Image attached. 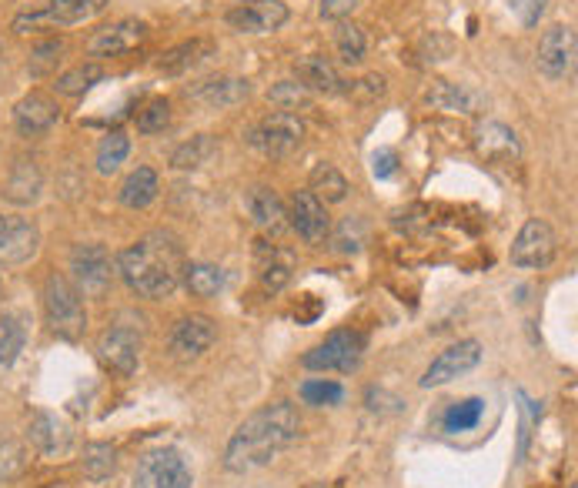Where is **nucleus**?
<instances>
[{
    "instance_id": "nucleus-1",
    "label": "nucleus",
    "mask_w": 578,
    "mask_h": 488,
    "mask_svg": "<svg viewBox=\"0 0 578 488\" xmlns=\"http://www.w3.org/2000/svg\"><path fill=\"white\" fill-rule=\"evenodd\" d=\"M301 435V418L295 405L278 402L268 405L261 412H254L248 422L238 425V432L231 435L228 448H224V468L234 475L254 472V468L274 462L284 448L295 445Z\"/></svg>"
},
{
    "instance_id": "nucleus-2",
    "label": "nucleus",
    "mask_w": 578,
    "mask_h": 488,
    "mask_svg": "<svg viewBox=\"0 0 578 488\" xmlns=\"http://www.w3.org/2000/svg\"><path fill=\"white\" fill-rule=\"evenodd\" d=\"M184 251L174 234L168 231H151L141 241L121 251L117 258V275L124 278V285L137 291L144 298H168L184 278Z\"/></svg>"
},
{
    "instance_id": "nucleus-3",
    "label": "nucleus",
    "mask_w": 578,
    "mask_h": 488,
    "mask_svg": "<svg viewBox=\"0 0 578 488\" xmlns=\"http://www.w3.org/2000/svg\"><path fill=\"white\" fill-rule=\"evenodd\" d=\"M44 311H47V325L57 338L77 341L87 328V311L81 301V291H77L64 275H51L44 281Z\"/></svg>"
},
{
    "instance_id": "nucleus-4",
    "label": "nucleus",
    "mask_w": 578,
    "mask_h": 488,
    "mask_svg": "<svg viewBox=\"0 0 578 488\" xmlns=\"http://www.w3.org/2000/svg\"><path fill=\"white\" fill-rule=\"evenodd\" d=\"M301 141H305V124L298 121V114L288 111H274L248 131L251 148H258L264 158L274 161L291 158L301 148Z\"/></svg>"
},
{
    "instance_id": "nucleus-5",
    "label": "nucleus",
    "mask_w": 578,
    "mask_h": 488,
    "mask_svg": "<svg viewBox=\"0 0 578 488\" xmlns=\"http://www.w3.org/2000/svg\"><path fill=\"white\" fill-rule=\"evenodd\" d=\"M104 11V0H47L37 11L17 14L14 31L31 34V31H54V27H71L91 21L94 14Z\"/></svg>"
},
{
    "instance_id": "nucleus-6",
    "label": "nucleus",
    "mask_w": 578,
    "mask_h": 488,
    "mask_svg": "<svg viewBox=\"0 0 578 488\" xmlns=\"http://www.w3.org/2000/svg\"><path fill=\"white\" fill-rule=\"evenodd\" d=\"M361 355H365V335L345 328L311 348L308 355L301 358V365L311 368V372H355L361 365Z\"/></svg>"
},
{
    "instance_id": "nucleus-7",
    "label": "nucleus",
    "mask_w": 578,
    "mask_h": 488,
    "mask_svg": "<svg viewBox=\"0 0 578 488\" xmlns=\"http://www.w3.org/2000/svg\"><path fill=\"white\" fill-rule=\"evenodd\" d=\"M194 475L178 448H154L134 468V488H191Z\"/></svg>"
},
{
    "instance_id": "nucleus-8",
    "label": "nucleus",
    "mask_w": 578,
    "mask_h": 488,
    "mask_svg": "<svg viewBox=\"0 0 578 488\" xmlns=\"http://www.w3.org/2000/svg\"><path fill=\"white\" fill-rule=\"evenodd\" d=\"M555 244L558 241H555L552 224L542 218H528L512 241V265L522 271H538V268L552 265Z\"/></svg>"
},
{
    "instance_id": "nucleus-9",
    "label": "nucleus",
    "mask_w": 578,
    "mask_h": 488,
    "mask_svg": "<svg viewBox=\"0 0 578 488\" xmlns=\"http://www.w3.org/2000/svg\"><path fill=\"white\" fill-rule=\"evenodd\" d=\"M71 275L74 288L87 298H101L111 288V255L104 244H77L71 251Z\"/></svg>"
},
{
    "instance_id": "nucleus-10",
    "label": "nucleus",
    "mask_w": 578,
    "mask_h": 488,
    "mask_svg": "<svg viewBox=\"0 0 578 488\" xmlns=\"http://www.w3.org/2000/svg\"><path fill=\"white\" fill-rule=\"evenodd\" d=\"M535 64L548 81H562V77L572 74V64H575V31L565 24H555L548 27L538 41V54H535Z\"/></svg>"
},
{
    "instance_id": "nucleus-11",
    "label": "nucleus",
    "mask_w": 578,
    "mask_h": 488,
    "mask_svg": "<svg viewBox=\"0 0 578 488\" xmlns=\"http://www.w3.org/2000/svg\"><path fill=\"white\" fill-rule=\"evenodd\" d=\"M478 361H482V345H478L475 338L458 341V345L445 348L442 355L425 368V375H421V388H438V385L455 382V378L472 372Z\"/></svg>"
},
{
    "instance_id": "nucleus-12",
    "label": "nucleus",
    "mask_w": 578,
    "mask_h": 488,
    "mask_svg": "<svg viewBox=\"0 0 578 488\" xmlns=\"http://www.w3.org/2000/svg\"><path fill=\"white\" fill-rule=\"evenodd\" d=\"M288 4L281 0H244L234 11H228V24L238 34H274L288 24Z\"/></svg>"
},
{
    "instance_id": "nucleus-13",
    "label": "nucleus",
    "mask_w": 578,
    "mask_h": 488,
    "mask_svg": "<svg viewBox=\"0 0 578 488\" xmlns=\"http://www.w3.org/2000/svg\"><path fill=\"white\" fill-rule=\"evenodd\" d=\"M41 231L34 221L17 218V214H0V261L7 265H24L37 255Z\"/></svg>"
},
{
    "instance_id": "nucleus-14",
    "label": "nucleus",
    "mask_w": 578,
    "mask_h": 488,
    "mask_svg": "<svg viewBox=\"0 0 578 488\" xmlns=\"http://www.w3.org/2000/svg\"><path fill=\"white\" fill-rule=\"evenodd\" d=\"M291 228H295L308 244H325L331 234V218L325 201H318L311 191H295L291 194V208H288Z\"/></svg>"
},
{
    "instance_id": "nucleus-15",
    "label": "nucleus",
    "mask_w": 578,
    "mask_h": 488,
    "mask_svg": "<svg viewBox=\"0 0 578 488\" xmlns=\"http://www.w3.org/2000/svg\"><path fill=\"white\" fill-rule=\"evenodd\" d=\"M97 355L111 372L117 375H134L137 358H141V335L134 328L114 325L97 338Z\"/></svg>"
},
{
    "instance_id": "nucleus-16",
    "label": "nucleus",
    "mask_w": 578,
    "mask_h": 488,
    "mask_svg": "<svg viewBox=\"0 0 578 488\" xmlns=\"http://www.w3.org/2000/svg\"><path fill=\"white\" fill-rule=\"evenodd\" d=\"M148 37L144 21H117L111 27H101L97 34L87 37V54L91 57H117L127 51H137Z\"/></svg>"
},
{
    "instance_id": "nucleus-17",
    "label": "nucleus",
    "mask_w": 578,
    "mask_h": 488,
    "mask_svg": "<svg viewBox=\"0 0 578 488\" xmlns=\"http://www.w3.org/2000/svg\"><path fill=\"white\" fill-rule=\"evenodd\" d=\"M57 121H61V107H57L54 97H47L41 91L21 97L14 107V124H17V131L27 134V138L47 134Z\"/></svg>"
},
{
    "instance_id": "nucleus-18",
    "label": "nucleus",
    "mask_w": 578,
    "mask_h": 488,
    "mask_svg": "<svg viewBox=\"0 0 578 488\" xmlns=\"http://www.w3.org/2000/svg\"><path fill=\"white\" fill-rule=\"evenodd\" d=\"M71 425L64 418H57L51 412H34L31 425H27V442L34 445V452H41L47 458L64 455L71 448Z\"/></svg>"
},
{
    "instance_id": "nucleus-19",
    "label": "nucleus",
    "mask_w": 578,
    "mask_h": 488,
    "mask_svg": "<svg viewBox=\"0 0 578 488\" xmlns=\"http://www.w3.org/2000/svg\"><path fill=\"white\" fill-rule=\"evenodd\" d=\"M214 321L208 315H188L181 318L171 331V351L178 358H198L214 345Z\"/></svg>"
},
{
    "instance_id": "nucleus-20",
    "label": "nucleus",
    "mask_w": 578,
    "mask_h": 488,
    "mask_svg": "<svg viewBox=\"0 0 578 488\" xmlns=\"http://www.w3.org/2000/svg\"><path fill=\"white\" fill-rule=\"evenodd\" d=\"M475 151L492 164H508V161H518L522 144H518V134L512 128H505V124H498V121H488L475 131Z\"/></svg>"
},
{
    "instance_id": "nucleus-21",
    "label": "nucleus",
    "mask_w": 578,
    "mask_h": 488,
    "mask_svg": "<svg viewBox=\"0 0 578 488\" xmlns=\"http://www.w3.org/2000/svg\"><path fill=\"white\" fill-rule=\"evenodd\" d=\"M295 77L311 94H345L348 91V81H341L338 67L331 64L328 57H318V54H308V57H301V61H295Z\"/></svg>"
},
{
    "instance_id": "nucleus-22",
    "label": "nucleus",
    "mask_w": 578,
    "mask_h": 488,
    "mask_svg": "<svg viewBox=\"0 0 578 488\" xmlns=\"http://www.w3.org/2000/svg\"><path fill=\"white\" fill-rule=\"evenodd\" d=\"M425 104L438 107L448 114H475L482 107V94L472 91L468 84H452V81H431L425 91Z\"/></svg>"
},
{
    "instance_id": "nucleus-23",
    "label": "nucleus",
    "mask_w": 578,
    "mask_h": 488,
    "mask_svg": "<svg viewBox=\"0 0 578 488\" xmlns=\"http://www.w3.org/2000/svg\"><path fill=\"white\" fill-rule=\"evenodd\" d=\"M251 94V84L244 77H208V81L194 84L191 97L208 107H234Z\"/></svg>"
},
{
    "instance_id": "nucleus-24",
    "label": "nucleus",
    "mask_w": 578,
    "mask_h": 488,
    "mask_svg": "<svg viewBox=\"0 0 578 488\" xmlns=\"http://www.w3.org/2000/svg\"><path fill=\"white\" fill-rule=\"evenodd\" d=\"M41 188H44V174L37 168V161L31 158H21L7 174V184H4V198L14 201V204H34L41 198Z\"/></svg>"
},
{
    "instance_id": "nucleus-25",
    "label": "nucleus",
    "mask_w": 578,
    "mask_h": 488,
    "mask_svg": "<svg viewBox=\"0 0 578 488\" xmlns=\"http://www.w3.org/2000/svg\"><path fill=\"white\" fill-rule=\"evenodd\" d=\"M158 191H161L158 171H154V168H137V171H131L124 178L121 191H117V198H121L124 208L141 211V208H148V204L158 201Z\"/></svg>"
},
{
    "instance_id": "nucleus-26",
    "label": "nucleus",
    "mask_w": 578,
    "mask_h": 488,
    "mask_svg": "<svg viewBox=\"0 0 578 488\" xmlns=\"http://www.w3.org/2000/svg\"><path fill=\"white\" fill-rule=\"evenodd\" d=\"M244 204H248V211H251V218H254L258 228H264V231H281L284 228L288 211H284L281 198L271 188H251L248 194H244Z\"/></svg>"
},
{
    "instance_id": "nucleus-27",
    "label": "nucleus",
    "mask_w": 578,
    "mask_h": 488,
    "mask_svg": "<svg viewBox=\"0 0 578 488\" xmlns=\"http://www.w3.org/2000/svg\"><path fill=\"white\" fill-rule=\"evenodd\" d=\"M214 44L204 41V37H194V41H184L178 47H171V51H164L158 57V71L161 74H184L191 71V67H198L204 57H211Z\"/></svg>"
},
{
    "instance_id": "nucleus-28",
    "label": "nucleus",
    "mask_w": 578,
    "mask_h": 488,
    "mask_svg": "<svg viewBox=\"0 0 578 488\" xmlns=\"http://www.w3.org/2000/svg\"><path fill=\"white\" fill-rule=\"evenodd\" d=\"M261 261V285L264 291H281L291 281V271H295V258L281 248H271V244H261L258 248Z\"/></svg>"
},
{
    "instance_id": "nucleus-29",
    "label": "nucleus",
    "mask_w": 578,
    "mask_h": 488,
    "mask_svg": "<svg viewBox=\"0 0 578 488\" xmlns=\"http://www.w3.org/2000/svg\"><path fill=\"white\" fill-rule=\"evenodd\" d=\"M218 158V141L211 134H194L191 141H184L181 148H174L171 154V168L178 171H198L204 164H211Z\"/></svg>"
},
{
    "instance_id": "nucleus-30",
    "label": "nucleus",
    "mask_w": 578,
    "mask_h": 488,
    "mask_svg": "<svg viewBox=\"0 0 578 488\" xmlns=\"http://www.w3.org/2000/svg\"><path fill=\"white\" fill-rule=\"evenodd\" d=\"M184 285L194 298H214L221 295L224 285H228V278H224V271L218 265H208V261H198V265H184Z\"/></svg>"
},
{
    "instance_id": "nucleus-31",
    "label": "nucleus",
    "mask_w": 578,
    "mask_h": 488,
    "mask_svg": "<svg viewBox=\"0 0 578 488\" xmlns=\"http://www.w3.org/2000/svg\"><path fill=\"white\" fill-rule=\"evenodd\" d=\"M311 194H315L318 201H325V204H338V201H345L348 198V178L341 174L335 164H318L315 171H311Z\"/></svg>"
},
{
    "instance_id": "nucleus-32",
    "label": "nucleus",
    "mask_w": 578,
    "mask_h": 488,
    "mask_svg": "<svg viewBox=\"0 0 578 488\" xmlns=\"http://www.w3.org/2000/svg\"><path fill=\"white\" fill-rule=\"evenodd\" d=\"M81 472L87 482H107L117 472V448L107 442H91L84 445L81 455Z\"/></svg>"
},
{
    "instance_id": "nucleus-33",
    "label": "nucleus",
    "mask_w": 578,
    "mask_h": 488,
    "mask_svg": "<svg viewBox=\"0 0 578 488\" xmlns=\"http://www.w3.org/2000/svg\"><path fill=\"white\" fill-rule=\"evenodd\" d=\"M27 341V328L21 315H0V368H14V361L21 358Z\"/></svg>"
},
{
    "instance_id": "nucleus-34",
    "label": "nucleus",
    "mask_w": 578,
    "mask_h": 488,
    "mask_svg": "<svg viewBox=\"0 0 578 488\" xmlns=\"http://www.w3.org/2000/svg\"><path fill=\"white\" fill-rule=\"evenodd\" d=\"M104 81V67L101 64H77L71 67V71H64L61 77H57L54 91L64 94V97H77V94H87L94 84Z\"/></svg>"
},
{
    "instance_id": "nucleus-35",
    "label": "nucleus",
    "mask_w": 578,
    "mask_h": 488,
    "mask_svg": "<svg viewBox=\"0 0 578 488\" xmlns=\"http://www.w3.org/2000/svg\"><path fill=\"white\" fill-rule=\"evenodd\" d=\"M127 154H131V141H127V134L111 131L101 141V148H97V171H101V174H114L127 161Z\"/></svg>"
},
{
    "instance_id": "nucleus-36",
    "label": "nucleus",
    "mask_w": 578,
    "mask_h": 488,
    "mask_svg": "<svg viewBox=\"0 0 578 488\" xmlns=\"http://www.w3.org/2000/svg\"><path fill=\"white\" fill-rule=\"evenodd\" d=\"M268 101L278 107V111H298V107H311V101H315V97H311V91L305 84H298V81H278L268 91Z\"/></svg>"
},
{
    "instance_id": "nucleus-37",
    "label": "nucleus",
    "mask_w": 578,
    "mask_h": 488,
    "mask_svg": "<svg viewBox=\"0 0 578 488\" xmlns=\"http://www.w3.org/2000/svg\"><path fill=\"white\" fill-rule=\"evenodd\" d=\"M485 415V402L482 398H465V402H455L445 412V432H468L482 422Z\"/></svg>"
},
{
    "instance_id": "nucleus-38",
    "label": "nucleus",
    "mask_w": 578,
    "mask_h": 488,
    "mask_svg": "<svg viewBox=\"0 0 578 488\" xmlns=\"http://www.w3.org/2000/svg\"><path fill=\"white\" fill-rule=\"evenodd\" d=\"M328 238L335 241V248L341 251V255H358L368 241V228L361 218H345L335 228V234H328Z\"/></svg>"
},
{
    "instance_id": "nucleus-39",
    "label": "nucleus",
    "mask_w": 578,
    "mask_h": 488,
    "mask_svg": "<svg viewBox=\"0 0 578 488\" xmlns=\"http://www.w3.org/2000/svg\"><path fill=\"white\" fill-rule=\"evenodd\" d=\"M335 44H338V54H341V61H345V64H358L361 57H365V47H368L365 31H361L358 24H348V21L338 24Z\"/></svg>"
},
{
    "instance_id": "nucleus-40",
    "label": "nucleus",
    "mask_w": 578,
    "mask_h": 488,
    "mask_svg": "<svg viewBox=\"0 0 578 488\" xmlns=\"http://www.w3.org/2000/svg\"><path fill=\"white\" fill-rule=\"evenodd\" d=\"M61 54H64V41H41L31 51V61H27V71L31 77H44L51 74L57 64H61Z\"/></svg>"
},
{
    "instance_id": "nucleus-41",
    "label": "nucleus",
    "mask_w": 578,
    "mask_h": 488,
    "mask_svg": "<svg viewBox=\"0 0 578 488\" xmlns=\"http://www.w3.org/2000/svg\"><path fill=\"white\" fill-rule=\"evenodd\" d=\"M301 398L308 405H338L345 398V388L338 382H325V378H311V382L301 385Z\"/></svg>"
},
{
    "instance_id": "nucleus-42",
    "label": "nucleus",
    "mask_w": 578,
    "mask_h": 488,
    "mask_svg": "<svg viewBox=\"0 0 578 488\" xmlns=\"http://www.w3.org/2000/svg\"><path fill=\"white\" fill-rule=\"evenodd\" d=\"M168 124H171V104L161 101V97H158V101H151L141 114H137V131H141V134H161Z\"/></svg>"
},
{
    "instance_id": "nucleus-43",
    "label": "nucleus",
    "mask_w": 578,
    "mask_h": 488,
    "mask_svg": "<svg viewBox=\"0 0 578 488\" xmlns=\"http://www.w3.org/2000/svg\"><path fill=\"white\" fill-rule=\"evenodd\" d=\"M518 398V415H522V438H518V455L528 452V438H532V428L538 425V405L525 392H515Z\"/></svg>"
},
{
    "instance_id": "nucleus-44",
    "label": "nucleus",
    "mask_w": 578,
    "mask_h": 488,
    "mask_svg": "<svg viewBox=\"0 0 578 488\" xmlns=\"http://www.w3.org/2000/svg\"><path fill=\"white\" fill-rule=\"evenodd\" d=\"M545 4L548 0H508V11L515 14V21L522 27H535L538 21H542Z\"/></svg>"
},
{
    "instance_id": "nucleus-45",
    "label": "nucleus",
    "mask_w": 578,
    "mask_h": 488,
    "mask_svg": "<svg viewBox=\"0 0 578 488\" xmlns=\"http://www.w3.org/2000/svg\"><path fill=\"white\" fill-rule=\"evenodd\" d=\"M21 468H24V448L17 445V442H4V445H0V482L21 475Z\"/></svg>"
},
{
    "instance_id": "nucleus-46",
    "label": "nucleus",
    "mask_w": 578,
    "mask_h": 488,
    "mask_svg": "<svg viewBox=\"0 0 578 488\" xmlns=\"http://www.w3.org/2000/svg\"><path fill=\"white\" fill-rule=\"evenodd\" d=\"M345 94H355V97H361V101H378V97H385V77L368 74V77H361V81L351 84Z\"/></svg>"
},
{
    "instance_id": "nucleus-47",
    "label": "nucleus",
    "mask_w": 578,
    "mask_h": 488,
    "mask_svg": "<svg viewBox=\"0 0 578 488\" xmlns=\"http://www.w3.org/2000/svg\"><path fill=\"white\" fill-rule=\"evenodd\" d=\"M371 174H375L378 181L395 178V174H398V154L391 151V148L375 151V154H371Z\"/></svg>"
},
{
    "instance_id": "nucleus-48",
    "label": "nucleus",
    "mask_w": 578,
    "mask_h": 488,
    "mask_svg": "<svg viewBox=\"0 0 578 488\" xmlns=\"http://www.w3.org/2000/svg\"><path fill=\"white\" fill-rule=\"evenodd\" d=\"M358 0H321L318 14L325 17V21H345V17L355 11Z\"/></svg>"
},
{
    "instance_id": "nucleus-49",
    "label": "nucleus",
    "mask_w": 578,
    "mask_h": 488,
    "mask_svg": "<svg viewBox=\"0 0 578 488\" xmlns=\"http://www.w3.org/2000/svg\"><path fill=\"white\" fill-rule=\"evenodd\" d=\"M308 488H338V485H321V482H315V485H308Z\"/></svg>"
}]
</instances>
